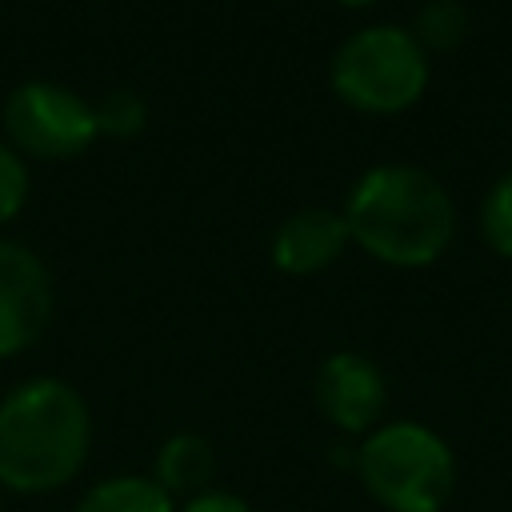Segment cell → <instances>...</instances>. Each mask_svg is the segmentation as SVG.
I'll return each mask as SVG.
<instances>
[{
	"mask_svg": "<svg viewBox=\"0 0 512 512\" xmlns=\"http://www.w3.org/2000/svg\"><path fill=\"white\" fill-rule=\"evenodd\" d=\"M92 452V412L84 396L56 380H24L0 400V488L44 496L64 488Z\"/></svg>",
	"mask_w": 512,
	"mask_h": 512,
	"instance_id": "1",
	"label": "cell"
},
{
	"mask_svg": "<svg viewBox=\"0 0 512 512\" xmlns=\"http://www.w3.org/2000/svg\"><path fill=\"white\" fill-rule=\"evenodd\" d=\"M348 236L392 268L432 264L452 232L456 208L436 176L412 164H380L356 180L344 204Z\"/></svg>",
	"mask_w": 512,
	"mask_h": 512,
	"instance_id": "2",
	"label": "cell"
},
{
	"mask_svg": "<svg viewBox=\"0 0 512 512\" xmlns=\"http://www.w3.org/2000/svg\"><path fill=\"white\" fill-rule=\"evenodd\" d=\"M356 476L388 512H440L456 488V460L432 428L396 420L364 436Z\"/></svg>",
	"mask_w": 512,
	"mask_h": 512,
	"instance_id": "3",
	"label": "cell"
},
{
	"mask_svg": "<svg viewBox=\"0 0 512 512\" xmlns=\"http://www.w3.org/2000/svg\"><path fill=\"white\" fill-rule=\"evenodd\" d=\"M332 92L372 116H392L412 108L424 96L428 84V52L416 44L412 32L396 24H372L352 32L336 52L328 68Z\"/></svg>",
	"mask_w": 512,
	"mask_h": 512,
	"instance_id": "4",
	"label": "cell"
},
{
	"mask_svg": "<svg viewBox=\"0 0 512 512\" xmlns=\"http://www.w3.org/2000/svg\"><path fill=\"white\" fill-rule=\"evenodd\" d=\"M0 124L12 148L36 160H68L96 140L92 104L80 92L52 80H28L12 88L0 108Z\"/></svg>",
	"mask_w": 512,
	"mask_h": 512,
	"instance_id": "5",
	"label": "cell"
},
{
	"mask_svg": "<svg viewBox=\"0 0 512 512\" xmlns=\"http://www.w3.org/2000/svg\"><path fill=\"white\" fill-rule=\"evenodd\" d=\"M52 320V276L44 260L0 236V356H16L40 340Z\"/></svg>",
	"mask_w": 512,
	"mask_h": 512,
	"instance_id": "6",
	"label": "cell"
},
{
	"mask_svg": "<svg viewBox=\"0 0 512 512\" xmlns=\"http://www.w3.org/2000/svg\"><path fill=\"white\" fill-rule=\"evenodd\" d=\"M388 384L384 372L360 352H336L316 372V408L340 432H372L384 416Z\"/></svg>",
	"mask_w": 512,
	"mask_h": 512,
	"instance_id": "7",
	"label": "cell"
},
{
	"mask_svg": "<svg viewBox=\"0 0 512 512\" xmlns=\"http://www.w3.org/2000/svg\"><path fill=\"white\" fill-rule=\"evenodd\" d=\"M348 224L344 212L332 208H300L292 212L276 236H272V264L288 276H312L324 272L328 264L340 260L344 244H348Z\"/></svg>",
	"mask_w": 512,
	"mask_h": 512,
	"instance_id": "8",
	"label": "cell"
},
{
	"mask_svg": "<svg viewBox=\"0 0 512 512\" xmlns=\"http://www.w3.org/2000/svg\"><path fill=\"white\" fill-rule=\"evenodd\" d=\"M216 476V448L208 444V436L200 432H172L160 448H156V464H152V480L176 500H192L200 492L212 488Z\"/></svg>",
	"mask_w": 512,
	"mask_h": 512,
	"instance_id": "9",
	"label": "cell"
},
{
	"mask_svg": "<svg viewBox=\"0 0 512 512\" xmlns=\"http://www.w3.org/2000/svg\"><path fill=\"white\" fill-rule=\"evenodd\" d=\"M176 508L180 504L152 476H108L76 500V512H176Z\"/></svg>",
	"mask_w": 512,
	"mask_h": 512,
	"instance_id": "10",
	"label": "cell"
},
{
	"mask_svg": "<svg viewBox=\"0 0 512 512\" xmlns=\"http://www.w3.org/2000/svg\"><path fill=\"white\" fill-rule=\"evenodd\" d=\"M468 8L460 0H428L420 12H416V24H412V36L424 52H448L456 44H464L468 36Z\"/></svg>",
	"mask_w": 512,
	"mask_h": 512,
	"instance_id": "11",
	"label": "cell"
},
{
	"mask_svg": "<svg viewBox=\"0 0 512 512\" xmlns=\"http://www.w3.org/2000/svg\"><path fill=\"white\" fill-rule=\"evenodd\" d=\"M92 112H96V136H112V140H132L148 124V104L132 88H108L92 104Z\"/></svg>",
	"mask_w": 512,
	"mask_h": 512,
	"instance_id": "12",
	"label": "cell"
},
{
	"mask_svg": "<svg viewBox=\"0 0 512 512\" xmlns=\"http://www.w3.org/2000/svg\"><path fill=\"white\" fill-rule=\"evenodd\" d=\"M480 232L488 240V248H496L500 256H512V172H504L484 204H480Z\"/></svg>",
	"mask_w": 512,
	"mask_h": 512,
	"instance_id": "13",
	"label": "cell"
},
{
	"mask_svg": "<svg viewBox=\"0 0 512 512\" xmlns=\"http://www.w3.org/2000/svg\"><path fill=\"white\" fill-rule=\"evenodd\" d=\"M28 200V164L24 156L0 140V224L12 220Z\"/></svg>",
	"mask_w": 512,
	"mask_h": 512,
	"instance_id": "14",
	"label": "cell"
},
{
	"mask_svg": "<svg viewBox=\"0 0 512 512\" xmlns=\"http://www.w3.org/2000/svg\"><path fill=\"white\" fill-rule=\"evenodd\" d=\"M176 512H252V504L236 492H224V488H208L192 500H184Z\"/></svg>",
	"mask_w": 512,
	"mask_h": 512,
	"instance_id": "15",
	"label": "cell"
},
{
	"mask_svg": "<svg viewBox=\"0 0 512 512\" xmlns=\"http://www.w3.org/2000/svg\"><path fill=\"white\" fill-rule=\"evenodd\" d=\"M344 8H368V4H376V0H340Z\"/></svg>",
	"mask_w": 512,
	"mask_h": 512,
	"instance_id": "16",
	"label": "cell"
},
{
	"mask_svg": "<svg viewBox=\"0 0 512 512\" xmlns=\"http://www.w3.org/2000/svg\"><path fill=\"white\" fill-rule=\"evenodd\" d=\"M0 512H4V504H0Z\"/></svg>",
	"mask_w": 512,
	"mask_h": 512,
	"instance_id": "17",
	"label": "cell"
}]
</instances>
